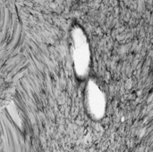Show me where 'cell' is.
<instances>
[{"label":"cell","mask_w":153,"mask_h":152,"mask_svg":"<svg viewBox=\"0 0 153 152\" xmlns=\"http://www.w3.org/2000/svg\"><path fill=\"white\" fill-rule=\"evenodd\" d=\"M73 64L76 77L86 80L91 71V54L86 38L80 29L73 32Z\"/></svg>","instance_id":"cell-1"},{"label":"cell","mask_w":153,"mask_h":152,"mask_svg":"<svg viewBox=\"0 0 153 152\" xmlns=\"http://www.w3.org/2000/svg\"><path fill=\"white\" fill-rule=\"evenodd\" d=\"M106 97L99 84L88 79L84 89V106L88 115L93 120L101 119L106 113Z\"/></svg>","instance_id":"cell-2"}]
</instances>
